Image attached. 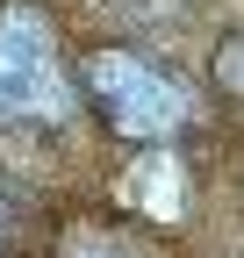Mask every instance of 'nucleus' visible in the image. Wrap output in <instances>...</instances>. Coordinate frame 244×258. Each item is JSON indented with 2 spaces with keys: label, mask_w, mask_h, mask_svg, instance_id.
Listing matches in <instances>:
<instances>
[{
  "label": "nucleus",
  "mask_w": 244,
  "mask_h": 258,
  "mask_svg": "<svg viewBox=\"0 0 244 258\" xmlns=\"http://www.w3.org/2000/svg\"><path fill=\"white\" fill-rule=\"evenodd\" d=\"M57 258H165V251L130 222H72L57 237Z\"/></svg>",
  "instance_id": "obj_3"
},
{
  "label": "nucleus",
  "mask_w": 244,
  "mask_h": 258,
  "mask_svg": "<svg viewBox=\"0 0 244 258\" xmlns=\"http://www.w3.org/2000/svg\"><path fill=\"white\" fill-rule=\"evenodd\" d=\"M22 115H65V64H57L50 15L8 0L0 8V122Z\"/></svg>",
  "instance_id": "obj_1"
},
{
  "label": "nucleus",
  "mask_w": 244,
  "mask_h": 258,
  "mask_svg": "<svg viewBox=\"0 0 244 258\" xmlns=\"http://www.w3.org/2000/svg\"><path fill=\"white\" fill-rule=\"evenodd\" d=\"M216 79H223V86H237V93H244V36H237V43H230V50H223V57H216Z\"/></svg>",
  "instance_id": "obj_4"
},
{
  "label": "nucleus",
  "mask_w": 244,
  "mask_h": 258,
  "mask_svg": "<svg viewBox=\"0 0 244 258\" xmlns=\"http://www.w3.org/2000/svg\"><path fill=\"white\" fill-rule=\"evenodd\" d=\"M86 86H94L101 115L122 137H172V129H187V115H194L187 86L172 72H158V64L130 57V50H94L86 57Z\"/></svg>",
  "instance_id": "obj_2"
},
{
  "label": "nucleus",
  "mask_w": 244,
  "mask_h": 258,
  "mask_svg": "<svg viewBox=\"0 0 244 258\" xmlns=\"http://www.w3.org/2000/svg\"><path fill=\"white\" fill-rule=\"evenodd\" d=\"M8 230H15V215H8V194H0V244H8Z\"/></svg>",
  "instance_id": "obj_5"
}]
</instances>
